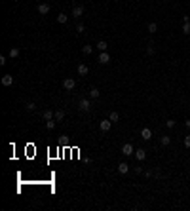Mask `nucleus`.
Instances as JSON below:
<instances>
[{"label": "nucleus", "mask_w": 190, "mask_h": 211, "mask_svg": "<svg viewBox=\"0 0 190 211\" xmlns=\"http://www.w3.org/2000/svg\"><path fill=\"white\" fill-rule=\"evenodd\" d=\"M118 171L120 173H127L129 171V165L126 164V162H120V164H118Z\"/></svg>", "instance_id": "dca6fc26"}, {"label": "nucleus", "mask_w": 190, "mask_h": 211, "mask_svg": "<svg viewBox=\"0 0 190 211\" xmlns=\"http://www.w3.org/2000/svg\"><path fill=\"white\" fill-rule=\"evenodd\" d=\"M84 31H86V25H84V23H78V25H76V32H80V34H82Z\"/></svg>", "instance_id": "5701e85b"}, {"label": "nucleus", "mask_w": 190, "mask_h": 211, "mask_svg": "<svg viewBox=\"0 0 190 211\" xmlns=\"http://www.w3.org/2000/svg\"><path fill=\"white\" fill-rule=\"evenodd\" d=\"M135 158L139 162H143L144 158H147V150H144V148H137V150H135Z\"/></svg>", "instance_id": "9d476101"}, {"label": "nucleus", "mask_w": 190, "mask_h": 211, "mask_svg": "<svg viewBox=\"0 0 190 211\" xmlns=\"http://www.w3.org/2000/svg\"><path fill=\"white\" fill-rule=\"evenodd\" d=\"M110 128H112V122H110V120H103V122H101V124H99V129H101V131H103V133L110 131Z\"/></svg>", "instance_id": "20e7f679"}, {"label": "nucleus", "mask_w": 190, "mask_h": 211, "mask_svg": "<svg viewBox=\"0 0 190 211\" xmlns=\"http://www.w3.org/2000/svg\"><path fill=\"white\" fill-rule=\"evenodd\" d=\"M160 143H162V147H169V145H171V137L164 135V137L160 139Z\"/></svg>", "instance_id": "f3484780"}, {"label": "nucleus", "mask_w": 190, "mask_h": 211, "mask_svg": "<svg viewBox=\"0 0 190 211\" xmlns=\"http://www.w3.org/2000/svg\"><path fill=\"white\" fill-rule=\"evenodd\" d=\"M55 122H57L55 118H53V120H48V122H46V128H48V129H53V128H55Z\"/></svg>", "instance_id": "4be33fe9"}, {"label": "nucleus", "mask_w": 190, "mask_h": 211, "mask_svg": "<svg viewBox=\"0 0 190 211\" xmlns=\"http://www.w3.org/2000/svg\"><path fill=\"white\" fill-rule=\"evenodd\" d=\"M25 107H27V110H34V108H36V105H34V103H27Z\"/></svg>", "instance_id": "bb28decb"}, {"label": "nucleus", "mask_w": 190, "mask_h": 211, "mask_svg": "<svg viewBox=\"0 0 190 211\" xmlns=\"http://www.w3.org/2000/svg\"><path fill=\"white\" fill-rule=\"evenodd\" d=\"M184 125H186V128L190 129V120H186V122H184Z\"/></svg>", "instance_id": "7c9ffc66"}, {"label": "nucleus", "mask_w": 190, "mask_h": 211, "mask_svg": "<svg viewBox=\"0 0 190 211\" xmlns=\"http://www.w3.org/2000/svg\"><path fill=\"white\" fill-rule=\"evenodd\" d=\"M156 31H158V25H156L154 21H152V23H148V32H156Z\"/></svg>", "instance_id": "412c9836"}, {"label": "nucleus", "mask_w": 190, "mask_h": 211, "mask_svg": "<svg viewBox=\"0 0 190 211\" xmlns=\"http://www.w3.org/2000/svg\"><path fill=\"white\" fill-rule=\"evenodd\" d=\"M8 61H6V55H0V65H6Z\"/></svg>", "instance_id": "c756f323"}, {"label": "nucleus", "mask_w": 190, "mask_h": 211, "mask_svg": "<svg viewBox=\"0 0 190 211\" xmlns=\"http://www.w3.org/2000/svg\"><path fill=\"white\" fill-rule=\"evenodd\" d=\"M11 84H14V76H11V74H4L2 76V86L4 88H10Z\"/></svg>", "instance_id": "0eeeda50"}, {"label": "nucleus", "mask_w": 190, "mask_h": 211, "mask_svg": "<svg viewBox=\"0 0 190 211\" xmlns=\"http://www.w3.org/2000/svg\"><path fill=\"white\" fill-rule=\"evenodd\" d=\"M78 108H80L82 112H88V110L91 108V101H90V99H80V103H78Z\"/></svg>", "instance_id": "f03ea898"}, {"label": "nucleus", "mask_w": 190, "mask_h": 211, "mask_svg": "<svg viewBox=\"0 0 190 211\" xmlns=\"http://www.w3.org/2000/svg\"><path fill=\"white\" fill-rule=\"evenodd\" d=\"M57 21L61 23V25H65V23L68 21V15H67V14H59V15H57Z\"/></svg>", "instance_id": "6ab92c4d"}, {"label": "nucleus", "mask_w": 190, "mask_h": 211, "mask_svg": "<svg viewBox=\"0 0 190 211\" xmlns=\"http://www.w3.org/2000/svg\"><path fill=\"white\" fill-rule=\"evenodd\" d=\"M147 53H148V55H152V53H154V48H152V44H148V48H147Z\"/></svg>", "instance_id": "c85d7f7f"}, {"label": "nucleus", "mask_w": 190, "mask_h": 211, "mask_svg": "<svg viewBox=\"0 0 190 211\" xmlns=\"http://www.w3.org/2000/svg\"><path fill=\"white\" fill-rule=\"evenodd\" d=\"M97 50H99V51H107V48H108V44L107 42H105V40H99V42H97Z\"/></svg>", "instance_id": "4468645a"}, {"label": "nucleus", "mask_w": 190, "mask_h": 211, "mask_svg": "<svg viewBox=\"0 0 190 211\" xmlns=\"http://www.w3.org/2000/svg\"><path fill=\"white\" fill-rule=\"evenodd\" d=\"M42 118L46 120V122H48V120H53V118H55V112H53V110H44V112H42Z\"/></svg>", "instance_id": "f8f14e48"}, {"label": "nucleus", "mask_w": 190, "mask_h": 211, "mask_svg": "<svg viewBox=\"0 0 190 211\" xmlns=\"http://www.w3.org/2000/svg\"><path fill=\"white\" fill-rule=\"evenodd\" d=\"M184 147H186V148H190V135H186V137H184Z\"/></svg>", "instance_id": "cd10ccee"}, {"label": "nucleus", "mask_w": 190, "mask_h": 211, "mask_svg": "<svg viewBox=\"0 0 190 211\" xmlns=\"http://www.w3.org/2000/svg\"><path fill=\"white\" fill-rule=\"evenodd\" d=\"M82 51H84L86 55H90L91 51H93V46H84V48H82Z\"/></svg>", "instance_id": "b1692460"}, {"label": "nucleus", "mask_w": 190, "mask_h": 211, "mask_svg": "<svg viewBox=\"0 0 190 211\" xmlns=\"http://www.w3.org/2000/svg\"><path fill=\"white\" fill-rule=\"evenodd\" d=\"M82 15H84V6L78 4V6L72 8V17H82Z\"/></svg>", "instance_id": "6e6552de"}, {"label": "nucleus", "mask_w": 190, "mask_h": 211, "mask_svg": "<svg viewBox=\"0 0 190 211\" xmlns=\"http://www.w3.org/2000/svg\"><path fill=\"white\" fill-rule=\"evenodd\" d=\"M183 32H184V34H190V21L183 25Z\"/></svg>", "instance_id": "393cba45"}, {"label": "nucleus", "mask_w": 190, "mask_h": 211, "mask_svg": "<svg viewBox=\"0 0 190 211\" xmlns=\"http://www.w3.org/2000/svg\"><path fill=\"white\" fill-rule=\"evenodd\" d=\"M88 72H90V67H88V65H84V63H80V65H78V74H80V76H86Z\"/></svg>", "instance_id": "9b49d317"}, {"label": "nucleus", "mask_w": 190, "mask_h": 211, "mask_svg": "<svg viewBox=\"0 0 190 211\" xmlns=\"http://www.w3.org/2000/svg\"><path fill=\"white\" fill-rule=\"evenodd\" d=\"M165 125H167L169 129H171V128H175V120H167V122H165Z\"/></svg>", "instance_id": "a878e982"}, {"label": "nucleus", "mask_w": 190, "mask_h": 211, "mask_svg": "<svg viewBox=\"0 0 190 211\" xmlns=\"http://www.w3.org/2000/svg\"><path fill=\"white\" fill-rule=\"evenodd\" d=\"M38 14L40 15H48V14H50V4H46V2L38 4Z\"/></svg>", "instance_id": "423d86ee"}, {"label": "nucleus", "mask_w": 190, "mask_h": 211, "mask_svg": "<svg viewBox=\"0 0 190 211\" xmlns=\"http://www.w3.org/2000/svg\"><path fill=\"white\" fill-rule=\"evenodd\" d=\"M63 88H65L67 91L74 90V88H76V80H74V78H65V80H63Z\"/></svg>", "instance_id": "f257e3e1"}, {"label": "nucleus", "mask_w": 190, "mask_h": 211, "mask_svg": "<svg viewBox=\"0 0 190 211\" xmlns=\"http://www.w3.org/2000/svg\"><path fill=\"white\" fill-rule=\"evenodd\" d=\"M65 118V110H61V108H57V110H55V120L57 122H61Z\"/></svg>", "instance_id": "a211bd4d"}, {"label": "nucleus", "mask_w": 190, "mask_h": 211, "mask_svg": "<svg viewBox=\"0 0 190 211\" xmlns=\"http://www.w3.org/2000/svg\"><path fill=\"white\" fill-rule=\"evenodd\" d=\"M8 57L10 59H17L19 57V48H11V50L8 51Z\"/></svg>", "instance_id": "ddd939ff"}, {"label": "nucleus", "mask_w": 190, "mask_h": 211, "mask_svg": "<svg viewBox=\"0 0 190 211\" xmlns=\"http://www.w3.org/2000/svg\"><path fill=\"white\" fill-rule=\"evenodd\" d=\"M99 95H101V91L97 90V88H91V90H90V97H91V99H97Z\"/></svg>", "instance_id": "aec40b11"}, {"label": "nucleus", "mask_w": 190, "mask_h": 211, "mask_svg": "<svg viewBox=\"0 0 190 211\" xmlns=\"http://www.w3.org/2000/svg\"><path fill=\"white\" fill-rule=\"evenodd\" d=\"M97 61H99L101 65H107V63H110V55H108L107 51H101L99 57H97Z\"/></svg>", "instance_id": "39448f33"}, {"label": "nucleus", "mask_w": 190, "mask_h": 211, "mask_svg": "<svg viewBox=\"0 0 190 211\" xmlns=\"http://www.w3.org/2000/svg\"><path fill=\"white\" fill-rule=\"evenodd\" d=\"M108 120H110L112 124H114V122H118V120H120V114H118V110H112L110 114H108Z\"/></svg>", "instance_id": "2eb2a0df"}, {"label": "nucleus", "mask_w": 190, "mask_h": 211, "mask_svg": "<svg viewBox=\"0 0 190 211\" xmlns=\"http://www.w3.org/2000/svg\"><path fill=\"white\" fill-rule=\"evenodd\" d=\"M122 154L124 156H133V154H135V150H133V145L131 143H126L122 147Z\"/></svg>", "instance_id": "7ed1b4c3"}, {"label": "nucleus", "mask_w": 190, "mask_h": 211, "mask_svg": "<svg viewBox=\"0 0 190 211\" xmlns=\"http://www.w3.org/2000/svg\"><path fill=\"white\" fill-rule=\"evenodd\" d=\"M141 137H143L144 141H150V139H152V129L143 128V131H141Z\"/></svg>", "instance_id": "1a4fd4ad"}]
</instances>
